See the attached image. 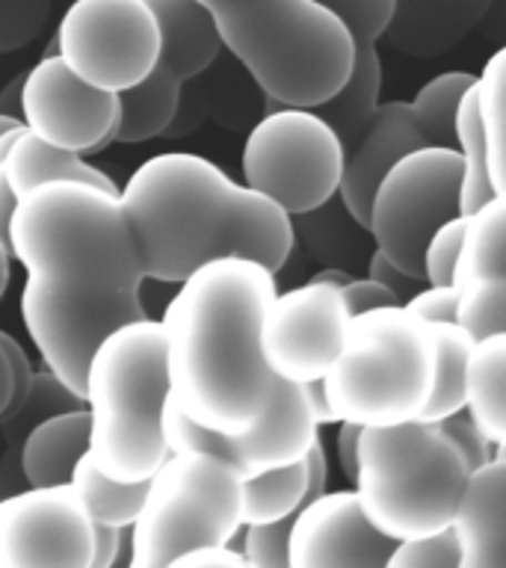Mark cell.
<instances>
[{
  "instance_id": "cell-36",
  "label": "cell",
  "mask_w": 506,
  "mask_h": 568,
  "mask_svg": "<svg viewBox=\"0 0 506 568\" xmlns=\"http://www.w3.org/2000/svg\"><path fill=\"white\" fill-rule=\"evenodd\" d=\"M456 323L474 341L492 332H506V275H479L462 284Z\"/></svg>"
},
{
  "instance_id": "cell-23",
  "label": "cell",
  "mask_w": 506,
  "mask_h": 568,
  "mask_svg": "<svg viewBox=\"0 0 506 568\" xmlns=\"http://www.w3.org/2000/svg\"><path fill=\"white\" fill-rule=\"evenodd\" d=\"M89 450L87 406L65 408L42 417L30 429L21 447V468L27 486H53L69 483L78 459Z\"/></svg>"
},
{
  "instance_id": "cell-17",
  "label": "cell",
  "mask_w": 506,
  "mask_h": 568,
  "mask_svg": "<svg viewBox=\"0 0 506 568\" xmlns=\"http://www.w3.org/2000/svg\"><path fill=\"white\" fill-rule=\"evenodd\" d=\"M391 539L364 515L355 488L320 491L293 518L287 562L291 568H382L388 566Z\"/></svg>"
},
{
  "instance_id": "cell-3",
  "label": "cell",
  "mask_w": 506,
  "mask_h": 568,
  "mask_svg": "<svg viewBox=\"0 0 506 568\" xmlns=\"http://www.w3.org/2000/svg\"><path fill=\"white\" fill-rule=\"evenodd\" d=\"M9 252L53 291L119 293L145 282L122 195L87 181H44L18 195Z\"/></svg>"
},
{
  "instance_id": "cell-9",
  "label": "cell",
  "mask_w": 506,
  "mask_h": 568,
  "mask_svg": "<svg viewBox=\"0 0 506 568\" xmlns=\"http://www.w3.org/2000/svg\"><path fill=\"white\" fill-rule=\"evenodd\" d=\"M243 184L296 216L337 195L344 145L311 106L266 98V113L243 142Z\"/></svg>"
},
{
  "instance_id": "cell-40",
  "label": "cell",
  "mask_w": 506,
  "mask_h": 568,
  "mask_svg": "<svg viewBox=\"0 0 506 568\" xmlns=\"http://www.w3.org/2000/svg\"><path fill=\"white\" fill-rule=\"evenodd\" d=\"M465 222L468 213H459L453 220L442 222L433 231V237L424 246V282L426 284H453L456 261L462 252V237H465Z\"/></svg>"
},
{
  "instance_id": "cell-39",
  "label": "cell",
  "mask_w": 506,
  "mask_h": 568,
  "mask_svg": "<svg viewBox=\"0 0 506 568\" xmlns=\"http://www.w3.org/2000/svg\"><path fill=\"white\" fill-rule=\"evenodd\" d=\"M296 515L279 518V521L243 524V545L246 562L255 568H291L287 562V545H291V527Z\"/></svg>"
},
{
  "instance_id": "cell-41",
  "label": "cell",
  "mask_w": 506,
  "mask_h": 568,
  "mask_svg": "<svg viewBox=\"0 0 506 568\" xmlns=\"http://www.w3.org/2000/svg\"><path fill=\"white\" fill-rule=\"evenodd\" d=\"M435 424L442 426L444 433L451 435V442L459 447V453L465 456V462H468V468H479V465H486L492 456H495V444H492V438H488L483 429H479V424L474 420V417L465 412V408H459V412H453V415L442 417V420H435Z\"/></svg>"
},
{
  "instance_id": "cell-24",
  "label": "cell",
  "mask_w": 506,
  "mask_h": 568,
  "mask_svg": "<svg viewBox=\"0 0 506 568\" xmlns=\"http://www.w3.org/2000/svg\"><path fill=\"white\" fill-rule=\"evenodd\" d=\"M0 166H3V175L16 195H24L27 190L44 184V181H87V184L104 186L110 193H122L113 178L87 163L83 154L44 142L27 124L18 131Z\"/></svg>"
},
{
  "instance_id": "cell-2",
  "label": "cell",
  "mask_w": 506,
  "mask_h": 568,
  "mask_svg": "<svg viewBox=\"0 0 506 568\" xmlns=\"http://www.w3.org/2000/svg\"><path fill=\"white\" fill-rule=\"evenodd\" d=\"M145 278L184 282L213 257L240 255L279 273L291 257V213L237 184L213 160L163 151L133 169L122 193Z\"/></svg>"
},
{
  "instance_id": "cell-44",
  "label": "cell",
  "mask_w": 506,
  "mask_h": 568,
  "mask_svg": "<svg viewBox=\"0 0 506 568\" xmlns=\"http://www.w3.org/2000/svg\"><path fill=\"white\" fill-rule=\"evenodd\" d=\"M367 275L371 278H376V282H382L385 287H391V291L397 293L399 302H406L412 293L424 284V278H417V275L406 273L403 266H397L394 261H391L385 252H380V248L373 246L371 257H367Z\"/></svg>"
},
{
  "instance_id": "cell-21",
  "label": "cell",
  "mask_w": 506,
  "mask_h": 568,
  "mask_svg": "<svg viewBox=\"0 0 506 568\" xmlns=\"http://www.w3.org/2000/svg\"><path fill=\"white\" fill-rule=\"evenodd\" d=\"M492 0H394L380 42L403 57L429 60L465 39L486 18Z\"/></svg>"
},
{
  "instance_id": "cell-25",
  "label": "cell",
  "mask_w": 506,
  "mask_h": 568,
  "mask_svg": "<svg viewBox=\"0 0 506 568\" xmlns=\"http://www.w3.org/2000/svg\"><path fill=\"white\" fill-rule=\"evenodd\" d=\"M83 397L69 390L48 367L33 376L30 394L18 408L0 415V438H3V456H0V497L21 491L27 486L24 468H21V447L24 438L30 435L42 417L53 412H65V408H80Z\"/></svg>"
},
{
  "instance_id": "cell-30",
  "label": "cell",
  "mask_w": 506,
  "mask_h": 568,
  "mask_svg": "<svg viewBox=\"0 0 506 568\" xmlns=\"http://www.w3.org/2000/svg\"><path fill=\"white\" fill-rule=\"evenodd\" d=\"M69 483L78 491L80 504L87 506L89 518L95 524H107V527H131L142 500H145V491H149V479L122 483V479L107 477L95 465V459L89 456V450L78 459Z\"/></svg>"
},
{
  "instance_id": "cell-34",
  "label": "cell",
  "mask_w": 506,
  "mask_h": 568,
  "mask_svg": "<svg viewBox=\"0 0 506 568\" xmlns=\"http://www.w3.org/2000/svg\"><path fill=\"white\" fill-rule=\"evenodd\" d=\"M477 101L488 149L492 190H506V44L497 48L477 74Z\"/></svg>"
},
{
  "instance_id": "cell-45",
  "label": "cell",
  "mask_w": 506,
  "mask_h": 568,
  "mask_svg": "<svg viewBox=\"0 0 506 568\" xmlns=\"http://www.w3.org/2000/svg\"><path fill=\"white\" fill-rule=\"evenodd\" d=\"M172 566H190V568H246V554L234 548L231 541H216V545H199V548L186 550L172 562Z\"/></svg>"
},
{
  "instance_id": "cell-12",
  "label": "cell",
  "mask_w": 506,
  "mask_h": 568,
  "mask_svg": "<svg viewBox=\"0 0 506 568\" xmlns=\"http://www.w3.org/2000/svg\"><path fill=\"white\" fill-rule=\"evenodd\" d=\"M149 317L140 291L69 293L24 278L21 320L44 367L69 390L83 397L87 371L98 344L113 328Z\"/></svg>"
},
{
  "instance_id": "cell-18",
  "label": "cell",
  "mask_w": 506,
  "mask_h": 568,
  "mask_svg": "<svg viewBox=\"0 0 506 568\" xmlns=\"http://www.w3.org/2000/svg\"><path fill=\"white\" fill-rule=\"evenodd\" d=\"M317 3L344 21L355 44L353 71H350L344 87L337 89L332 98L311 106L320 119L332 124V131L337 133L346 154L380 106L382 60L376 42L388 27L394 0H317Z\"/></svg>"
},
{
  "instance_id": "cell-5",
  "label": "cell",
  "mask_w": 506,
  "mask_h": 568,
  "mask_svg": "<svg viewBox=\"0 0 506 568\" xmlns=\"http://www.w3.org/2000/svg\"><path fill=\"white\" fill-rule=\"evenodd\" d=\"M169 399L163 323L131 320L98 344L87 371L89 456L107 477L149 479L166 462L163 406Z\"/></svg>"
},
{
  "instance_id": "cell-22",
  "label": "cell",
  "mask_w": 506,
  "mask_h": 568,
  "mask_svg": "<svg viewBox=\"0 0 506 568\" xmlns=\"http://www.w3.org/2000/svg\"><path fill=\"white\" fill-rule=\"evenodd\" d=\"M160 24L158 69L186 83L208 71L222 53V36L199 0H149Z\"/></svg>"
},
{
  "instance_id": "cell-53",
  "label": "cell",
  "mask_w": 506,
  "mask_h": 568,
  "mask_svg": "<svg viewBox=\"0 0 506 568\" xmlns=\"http://www.w3.org/2000/svg\"><path fill=\"white\" fill-rule=\"evenodd\" d=\"M350 278H355L350 270H344V266H326V270H320V273L311 275V282H326V284H335V287H344Z\"/></svg>"
},
{
  "instance_id": "cell-32",
  "label": "cell",
  "mask_w": 506,
  "mask_h": 568,
  "mask_svg": "<svg viewBox=\"0 0 506 568\" xmlns=\"http://www.w3.org/2000/svg\"><path fill=\"white\" fill-rule=\"evenodd\" d=\"M305 500H308L305 459L243 477V524L279 521L296 515Z\"/></svg>"
},
{
  "instance_id": "cell-49",
  "label": "cell",
  "mask_w": 506,
  "mask_h": 568,
  "mask_svg": "<svg viewBox=\"0 0 506 568\" xmlns=\"http://www.w3.org/2000/svg\"><path fill=\"white\" fill-rule=\"evenodd\" d=\"M305 388H308V399H311V408H314V417H317L320 426H337V417L328 406V397H326V388H323V379H314V382H305Z\"/></svg>"
},
{
  "instance_id": "cell-31",
  "label": "cell",
  "mask_w": 506,
  "mask_h": 568,
  "mask_svg": "<svg viewBox=\"0 0 506 568\" xmlns=\"http://www.w3.org/2000/svg\"><path fill=\"white\" fill-rule=\"evenodd\" d=\"M429 328H433L435 341V385L421 420L435 424V420L465 408V367H468L474 337L456 320L429 323Z\"/></svg>"
},
{
  "instance_id": "cell-11",
  "label": "cell",
  "mask_w": 506,
  "mask_h": 568,
  "mask_svg": "<svg viewBox=\"0 0 506 568\" xmlns=\"http://www.w3.org/2000/svg\"><path fill=\"white\" fill-rule=\"evenodd\" d=\"M53 42L78 78L124 92L158 65L160 24L149 0H74Z\"/></svg>"
},
{
  "instance_id": "cell-8",
  "label": "cell",
  "mask_w": 506,
  "mask_h": 568,
  "mask_svg": "<svg viewBox=\"0 0 506 568\" xmlns=\"http://www.w3.org/2000/svg\"><path fill=\"white\" fill-rule=\"evenodd\" d=\"M243 527V477L211 450L169 453L131 524V566L166 568Z\"/></svg>"
},
{
  "instance_id": "cell-16",
  "label": "cell",
  "mask_w": 506,
  "mask_h": 568,
  "mask_svg": "<svg viewBox=\"0 0 506 568\" xmlns=\"http://www.w3.org/2000/svg\"><path fill=\"white\" fill-rule=\"evenodd\" d=\"M24 124L51 145L95 154L115 142L119 128V92H107L65 65L60 53H44L24 74L21 87Z\"/></svg>"
},
{
  "instance_id": "cell-6",
  "label": "cell",
  "mask_w": 506,
  "mask_h": 568,
  "mask_svg": "<svg viewBox=\"0 0 506 568\" xmlns=\"http://www.w3.org/2000/svg\"><path fill=\"white\" fill-rule=\"evenodd\" d=\"M470 468L433 420L362 426L355 495L364 515L391 539L453 527Z\"/></svg>"
},
{
  "instance_id": "cell-28",
  "label": "cell",
  "mask_w": 506,
  "mask_h": 568,
  "mask_svg": "<svg viewBox=\"0 0 506 568\" xmlns=\"http://www.w3.org/2000/svg\"><path fill=\"white\" fill-rule=\"evenodd\" d=\"M181 87H184L181 80L154 65L149 78L119 92L122 115H119V128H115V142L140 145V142L166 133L169 124L175 122L178 104H181Z\"/></svg>"
},
{
  "instance_id": "cell-42",
  "label": "cell",
  "mask_w": 506,
  "mask_h": 568,
  "mask_svg": "<svg viewBox=\"0 0 506 568\" xmlns=\"http://www.w3.org/2000/svg\"><path fill=\"white\" fill-rule=\"evenodd\" d=\"M456 302H459L456 284H426L417 287L403 305L426 323H442V320H456Z\"/></svg>"
},
{
  "instance_id": "cell-20",
  "label": "cell",
  "mask_w": 506,
  "mask_h": 568,
  "mask_svg": "<svg viewBox=\"0 0 506 568\" xmlns=\"http://www.w3.org/2000/svg\"><path fill=\"white\" fill-rule=\"evenodd\" d=\"M462 568H506V456L470 470L453 518Z\"/></svg>"
},
{
  "instance_id": "cell-46",
  "label": "cell",
  "mask_w": 506,
  "mask_h": 568,
  "mask_svg": "<svg viewBox=\"0 0 506 568\" xmlns=\"http://www.w3.org/2000/svg\"><path fill=\"white\" fill-rule=\"evenodd\" d=\"M0 346H3V353H7L9 367H12V399H9V406L3 408V412H12V408L21 406L27 399V394H30L36 371L30 367V358H27L24 346L18 344L16 337L9 335V332H3V328H0Z\"/></svg>"
},
{
  "instance_id": "cell-33",
  "label": "cell",
  "mask_w": 506,
  "mask_h": 568,
  "mask_svg": "<svg viewBox=\"0 0 506 568\" xmlns=\"http://www.w3.org/2000/svg\"><path fill=\"white\" fill-rule=\"evenodd\" d=\"M462 158V190H459V207L462 213L477 211L479 204L486 202L492 190V178H488V149L486 133H483V119H479V101H477V83L465 92L456 113V145Z\"/></svg>"
},
{
  "instance_id": "cell-54",
  "label": "cell",
  "mask_w": 506,
  "mask_h": 568,
  "mask_svg": "<svg viewBox=\"0 0 506 568\" xmlns=\"http://www.w3.org/2000/svg\"><path fill=\"white\" fill-rule=\"evenodd\" d=\"M12 252H9V243H3L0 240V300H3V293H7L9 287V275H12Z\"/></svg>"
},
{
  "instance_id": "cell-15",
  "label": "cell",
  "mask_w": 506,
  "mask_h": 568,
  "mask_svg": "<svg viewBox=\"0 0 506 568\" xmlns=\"http://www.w3.org/2000/svg\"><path fill=\"white\" fill-rule=\"evenodd\" d=\"M344 293L335 284L305 282L275 293L261 323L266 367L291 382L323 379L344 344L350 323Z\"/></svg>"
},
{
  "instance_id": "cell-35",
  "label": "cell",
  "mask_w": 506,
  "mask_h": 568,
  "mask_svg": "<svg viewBox=\"0 0 506 568\" xmlns=\"http://www.w3.org/2000/svg\"><path fill=\"white\" fill-rule=\"evenodd\" d=\"M477 83V74L468 71H447L417 89L415 101H408L415 110L417 124L424 128L426 140L433 145H456V113L465 92Z\"/></svg>"
},
{
  "instance_id": "cell-52",
  "label": "cell",
  "mask_w": 506,
  "mask_h": 568,
  "mask_svg": "<svg viewBox=\"0 0 506 568\" xmlns=\"http://www.w3.org/2000/svg\"><path fill=\"white\" fill-rule=\"evenodd\" d=\"M9 399H12V367H9V358L3 353V346H0V415H3V408L9 406Z\"/></svg>"
},
{
  "instance_id": "cell-1",
  "label": "cell",
  "mask_w": 506,
  "mask_h": 568,
  "mask_svg": "<svg viewBox=\"0 0 506 568\" xmlns=\"http://www.w3.org/2000/svg\"><path fill=\"white\" fill-rule=\"evenodd\" d=\"M279 284L261 261L213 257L178 282L163 311L169 394L186 417L237 435L264 415L275 373L261 349V323Z\"/></svg>"
},
{
  "instance_id": "cell-27",
  "label": "cell",
  "mask_w": 506,
  "mask_h": 568,
  "mask_svg": "<svg viewBox=\"0 0 506 568\" xmlns=\"http://www.w3.org/2000/svg\"><path fill=\"white\" fill-rule=\"evenodd\" d=\"M291 222L293 237L302 240V246L308 248L317 261L344 266V270H350V264H367V261H362V252L364 237H371V231L346 211V204L337 195L311 207V211L296 213V216H291Z\"/></svg>"
},
{
  "instance_id": "cell-19",
  "label": "cell",
  "mask_w": 506,
  "mask_h": 568,
  "mask_svg": "<svg viewBox=\"0 0 506 568\" xmlns=\"http://www.w3.org/2000/svg\"><path fill=\"white\" fill-rule=\"evenodd\" d=\"M433 145L426 140L424 128L417 124L415 110L408 101H380L376 113L367 122L353 149L344 154V172L337 184V199L346 211L367 229L371 222V202L376 186L403 154Z\"/></svg>"
},
{
  "instance_id": "cell-51",
  "label": "cell",
  "mask_w": 506,
  "mask_h": 568,
  "mask_svg": "<svg viewBox=\"0 0 506 568\" xmlns=\"http://www.w3.org/2000/svg\"><path fill=\"white\" fill-rule=\"evenodd\" d=\"M16 204H18L16 190L9 186L7 175H3V166H0V240H3V243H9V222H12Z\"/></svg>"
},
{
  "instance_id": "cell-26",
  "label": "cell",
  "mask_w": 506,
  "mask_h": 568,
  "mask_svg": "<svg viewBox=\"0 0 506 568\" xmlns=\"http://www.w3.org/2000/svg\"><path fill=\"white\" fill-rule=\"evenodd\" d=\"M465 412L492 438L506 447V332L474 341L465 367Z\"/></svg>"
},
{
  "instance_id": "cell-10",
  "label": "cell",
  "mask_w": 506,
  "mask_h": 568,
  "mask_svg": "<svg viewBox=\"0 0 506 568\" xmlns=\"http://www.w3.org/2000/svg\"><path fill=\"white\" fill-rule=\"evenodd\" d=\"M462 158L451 145H424L403 154L371 202L373 246L406 273L424 278V246L442 222L459 216Z\"/></svg>"
},
{
  "instance_id": "cell-55",
  "label": "cell",
  "mask_w": 506,
  "mask_h": 568,
  "mask_svg": "<svg viewBox=\"0 0 506 568\" xmlns=\"http://www.w3.org/2000/svg\"><path fill=\"white\" fill-rule=\"evenodd\" d=\"M21 124H24V122H18V119H12V115L0 113V136H3V133H9V131H16V128H21Z\"/></svg>"
},
{
  "instance_id": "cell-7",
  "label": "cell",
  "mask_w": 506,
  "mask_h": 568,
  "mask_svg": "<svg viewBox=\"0 0 506 568\" xmlns=\"http://www.w3.org/2000/svg\"><path fill=\"white\" fill-rule=\"evenodd\" d=\"M435 385V341L426 320L406 305L353 314L344 344L323 376L341 420L394 426L424 415Z\"/></svg>"
},
{
  "instance_id": "cell-47",
  "label": "cell",
  "mask_w": 506,
  "mask_h": 568,
  "mask_svg": "<svg viewBox=\"0 0 506 568\" xmlns=\"http://www.w3.org/2000/svg\"><path fill=\"white\" fill-rule=\"evenodd\" d=\"M131 536V527H107L95 524V550H92V566L89 568H110L122 554L124 541Z\"/></svg>"
},
{
  "instance_id": "cell-43",
  "label": "cell",
  "mask_w": 506,
  "mask_h": 568,
  "mask_svg": "<svg viewBox=\"0 0 506 568\" xmlns=\"http://www.w3.org/2000/svg\"><path fill=\"white\" fill-rule=\"evenodd\" d=\"M344 293V302L350 314H362V311L371 308H385V305H403L399 296L391 287H385L382 282L371 278V275H364V278H350V282L341 287Z\"/></svg>"
},
{
  "instance_id": "cell-38",
  "label": "cell",
  "mask_w": 506,
  "mask_h": 568,
  "mask_svg": "<svg viewBox=\"0 0 506 568\" xmlns=\"http://www.w3.org/2000/svg\"><path fill=\"white\" fill-rule=\"evenodd\" d=\"M51 0H0V53L21 51L42 33Z\"/></svg>"
},
{
  "instance_id": "cell-14",
  "label": "cell",
  "mask_w": 506,
  "mask_h": 568,
  "mask_svg": "<svg viewBox=\"0 0 506 568\" xmlns=\"http://www.w3.org/2000/svg\"><path fill=\"white\" fill-rule=\"evenodd\" d=\"M95 521L71 483L0 497V568H89Z\"/></svg>"
},
{
  "instance_id": "cell-50",
  "label": "cell",
  "mask_w": 506,
  "mask_h": 568,
  "mask_svg": "<svg viewBox=\"0 0 506 568\" xmlns=\"http://www.w3.org/2000/svg\"><path fill=\"white\" fill-rule=\"evenodd\" d=\"M21 87H24V74L9 80L7 87L0 89V113L12 115L18 122H24V106H21Z\"/></svg>"
},
{
  "instance_id": "cell-13",
  "label": "cell",
  "mask_w": 506,
  "mask_h": 568,
  "mask_svg": "<svg viewBox=\"0 0 506 568\" xmlns=\"http://www.w3.org/2000/svg\"><path fill=\"white\" fill-rule=\"evenodd\" d=\"M163 438H166L169 453L211 450L234 465L240 477H252L261 470L305 459L320 438V424L311 408L308 388L302 382L275 376L264 415L237 435L213 433L208 426L195 424L169 394L163 406Z\"/></svg>"
},
{
  "instance_id": "cell-4",
  "label": "cell",
  "mask_w": 506,
  "mask_h": 568,
  "mask_svg": "<svg viewBox=\"0 0 506 568\" xmlns=\"http://www.w3.org/2000/svg\"><path fill=\"white\" fill-rule=\"evenodd\" d=\"M225 51L270 101L314 106L344 87L355 44L346 24L317 0H199Z\"/></svg>"
},
{
  "instance_id": "cell-37",
  "label": "cell",
  "mask_w": 506,
  "mask_h": 568,
  "mask_svg": "<svg viewBox=\"0 0 506 568\" xmlns=\"http://www.w3.org/2000/svg\"><path fill=\"white\" fill-rule=\"evenodd\" d=\"M391 568H462L459 539L453 527L438 532H426L415 539H403L394 545L388 557Z\"/></svg>"
},
{
  "instance_id": "cell-48",
  "label": "cell",
  "mask_w": 506,
  "mask_h": 568,
  "mask_svg": "<svg viewBox=\"0 0 506 568\" xmlns=\"http://www.w3.org/2000/svg\"><path fill=\"white\" fill-rule=\"evenodd\" d=\"M358 438H362V424H355V420H341L337 424L335 453L346 479H353L355 468H358Z\"/></svg>"
},
{
  "instance_id": "cell-29",
  "label": "cell",
  "mask_w": 506,
  "mask_h": 568,
  "mask_svg": "<svg viewBox=\"0 0 506 568\" xmlns=\"http://www.w3.org/2000/svg\"><path fill=\"white\" fill-rule=\"evenodd\" d=\"M479 275H506V190H497L468 213L453 284L462 287Z\"/></svg>"
}]
</instances>
